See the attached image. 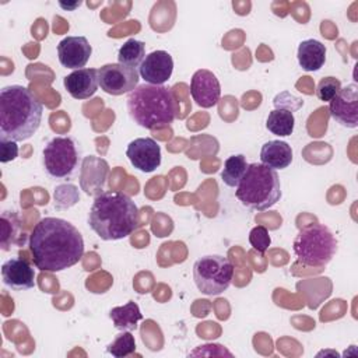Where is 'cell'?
<instances>
[{
  "label": "cell",
  "instance_id": "cell-1",
  "mask_svg": "<svg viewBox=\"0 0 358 358\" xmlns=\"http://www.w3.org/2000/svg\"><path fill=\"white\" fill-rule=\"evenodd\" d=\"M32 262L41 271L56 273L77 264L84 255V239L67 220L45 217L34 227L29 241Z\"/></svg>",
  "mask_w": 358,
  "mask_h": 358
},
{
  "label": "cell",
  "instance_id": "cell-2",
  "mask_svg": "<svg viewBox=\"0 0 358 358\" xmlns=\"http://www.w3.org/2000/svg\"><path fill=\"white\" fill-rule=\"evenodd\" d=\"M42 103L24 85H7L0 91V140L24 141L41 126Z\"/></svg>",
  "mask_w": 358,
  "mask_h": 358
},
{
  "label": "cell",
  "instance_id": "cell-3",
  "mask_svg": "<svg viewBox=\"0 0 358 358\" xmlns=\"http://www.w3.org/2000/svg\"><path fill=\"white\" fill-rule=\"evenodd\" d=\"M138 207L122 192H102L95 196L88 213V225L103 241L127 238L138 227Z\"/></svg>",
  "mask_w": 358,
  "mask_h": 358
},
{
  "label": "cell",
  "instance_id": "cell-4",
  "mask_svg": "<svg viewBox=\"0 0 358 358\" xmlns=\"http://www.w3.org/2000/svg\"><path fill=\"white\" fill-rule=\"evenodd\" d=\"M126 106L134 123L148 130H159L171 126L178 112L172 88L147 83L137 85L127 94Z\"/></svg>",
  "mask_w": 358,
  "mask_h": 358
},
{
  "label": "cell",
  "instance_id": "cell-5",
  "mask_svg": "<svg viewBox=\"0 0 358 358\" xmlns=\"http://www.w3.org/2000/svg\"><path fill=\"white\" fill-rule=\"evenodd\" d=\"M236 199L248 208L263 211L281 199V185L275 169L263 164H249L246 173L236 186Z\"/></svg>",
  "mask_w": 358,
  "mask_h": 358
},
{
  "label": "cell",
  "instance_id": "cell-6",
  "mask_svg": "<svg viewBox=\"0 0 358 358\" xmlns=\"http://www.w3.org/2000/svg\"><path fill=\"white\" fill-rule=\"evenodd\" d=\"M292 250L299 263L310 267H323L336 255L337 241L327 227L313 222L299 229L294 239Z\"/></svg>",
  "mask_w": 358,
  "mask_h": 358
},
{
  "label": "cell",
  "instance_id": "cell-7",
  "mask_svg": "<svg viewBox=\"0 0 358 358\" xmlns=\"http://www.w3.org/2000/svg\"><path fill=\"white\" fill-rule=\"evenodd\" d=\"M234 275L229 259L221 255H207L196 260L193 280L197 289L204 295H220L228 289Z\"/></svg>",
  "mask_w": 358,
  "mask_h": 358
},
{
  "label": "cell",
  "instance_id": "cell-8",
  "mask_svg": "<svg viewBox=\"0 0 358 358\" xmlns=\"http://www.w3.org/2000/svg\"><path fill=\"white\" fill-rule=\"evenodd\" d=\"M43 168L53 179H69L80 165V154L73 138L57 136L49 140L42 151Z\"/></svg>",
  "mask_w": 358,
  "mask_h": 358
},
{
  "label": "cell",
  "instance_id": "cell-9",
  "mask_svg": "<svg viewBox=\"0 0 358 358\" xmlns=\"http://www.w3.org/2000/svg\"><path fill=\"white\" fill-rule=\"evenodd\" d=\"M140 80L138 69L120 63H108L98 69V81L102 91L109 95H123L131 92Z\"/></svg>",
  "mask_w": 358,
  "mask_h": 358
},
{
  "label": "cell",
  "instance_id": "cell-10",
  "mask_svg": "<svg viewBox=\"0 0 358 358\" xmlns=\"http://www.w3.org/2000/svg\"><path fill=\"white\" fill-rule=\"evenodd\" d=\"M331 117L343 127L355 129L358 126V87L347 84L341 87L338 94L329 102Z\"/></svg>",
  "mask_w": 358,
  "mask_h": 358
},
{
  "label": "cell",
  "instance_id": "cell-11",
  "mask_svg": "<svg viewBox=\"0 0 358 358\" xmlns=\"http://www.w3.org/2000/svg\"><path fill=\"white\" fill-rule=\"evenodd\" d=\"M126 157L136 169L150 173L161 165V147L151 137L134 138L126 148Z\"/></svg>",
  "mask_w": 358,
  "mask_h": 358
},
{
  "label": "cell",
  "instance_id": "cell-12",
  "mask_svg": "<svg viewBox=\"0 0 358 358\" xmlns=\"http://www.w3.org/2000/svg\"><path fill=\"white\" fill-rule=\"evenodd\" d=\"M173 71V59L166 50H154L145 55L138 66L140 77L152 85H162L166 83Z\"/></svg>",
  "mask_w": 358,
  "mask_h": 358
},
{
  "label": "cell",
  "instance_id": "cell-13",
  "mask_svg": "<svg viewBox=\"0 0 358 358\" xmlns=\"http://www.w3.org/2000/svg\"><path fill=\"white\" fill-rule=\"evenodd\" d=\"M190 94L200 108H211L218 103L221 85L215 74L210 70L200 69L194 71L190 81Z\"/></svg>",
  "mask_w": 358,
  "mask_h": 358
},
{
  "label": "cell",
  "instance_id": "cell-14",
  "mask_svg": "<svg viewBox=\"0 0 358 358\" xmlns=\"http://www.w3.org/2000/svg\"><path fill=\"white\" fill-rule=\"evenodd\" d=\"M92 48L85 36H67L57 45L59 62L66 69L80 70L88 63Z\"/></svg>",
  "mask_w": 358,
  "mask_h": 358
},
{
  "label": "cell",
  "instance_id": "cell-15",
  "mask_svg": "<svg viewBox=\"0 0 358 358\" xmlns=\"http://www.w3.org/2000/svg\"><path fill=\"white\" fill-rule=\"evenodd\" d=\"M1 278L6 287L15 291H27L35 287V271L21 257H11L3 263Z\"/></svg>",
  "mask_w": 358,
  "mask_h": 358
},
{
  "label": "cell",
  "instance_id": "cell-16",
  "mask_svg": "<svg viewBox=\"0 0 358 358\" xmlns=\"http://www.w3.org/2000/svg\"><path fill=\"white\" fill-rule=\"evenodd\" d=\"M109 173V165L105 159L94 155L85 157L81 165L80 183L87 194H99L105 185V179Z\"/></svg>",
  "mask_w": 358,
  "mask_h": 358
},
{
  "label": "cell",
  "instance_id": "cell-17",
  "mask_svg": "<svg viewBox=\"0 0 358 358\" xmlns=\"http://www.w3.org/2000/svg\"><path fill=\"white\" fill-rule=\"evenodd\" d=\"M64 88L74 99H87L92 96L99 85L96 69H80L67 74L63 80Z\"/></svg>",
  "mask_w": 358,
  "mask_h": 358
},
{
  "label": "cell",
  "instance_id": "cell-18",
  "mask_svg": "<svg viewBox=\"0 0 358 358\" xmlns=\"http://www.w3.org/2000/svg\"><path fill=\"white\" fill-rule=\"evenodd\" d=\"M260 164L273 169H285L292 162V148L281 140H270L262 145Z\"/></svg>",
  "mask_w": 358,
  "mask_h": 358
},
{
  "label": "cell",
  "instance_id": "cell-19",
  "mask_svg": "<svg viewBox=\"0 0 358 358\" xmlns=\"http://www.w3.org/2000/svg\"><path fill=\"white\" fill-rule=\"evenodd\" d=\"M298 63L305 71H317L326 62V46L316 39H305L298 45Z\"/></svg>",
  "mask_w": 358,
  "mask_h": 358
},
{
  "label": "cell",
  "instance_id": "cell-20",
  "mask_svg": "<svg viewBox=\"0 0 358 358\" xmlns=\"http://www.w3.org/2000/svg\"><path fill=\"white\" fill-rule=\"evenodd\" d=\"M109 317L117 330H136L138 322L143 319L138 305L134 301H129L123 306H115L109 312Z\"/></svg>",
  "mask_w": 358,
  "mask_h": 358
},
{
  "label": "cell",
  "instance_id": "cell-21",
  "mask_svg": "<svg viewBox=\"0 0 358 358\" xmlns=\"http://www.w3.org/2000/svg\"><path fill=\"white\" fill-rule=\"evenodd\" d=\"M248 165L249 164L246 162V158L242 154H235L228 157L224 161V168L221 171L222 182L229 187H236L242 180L243 175L246 173Z\"/></svg>",
  "mask_w": 358,
  "mask_h": 358
},
{
  "label": "cell",
  "instance_id": "cell-22",
  "mask_svg": "<svg viewBox=\"0 0 358 358\" xmlns=\"http://www.w3.org/2000/svg\"><path fill=\"white\" fill-rule=\"evenodd\" d=\"M295 126V117L292 112L285 109H274L268 113L266 120V127L275 136L285 137L292 134Z\"/></svg>",
  "mask_w": 358,
  "mask_h": 358
},
{
  "label": "cell",
  "instance_id": "cell-23",
  "mask_svg": "<svg viewBox=\"0 0 358 358\" xmlns=\"http://www.w3.org/2000/svg\"><path fill=\"white\" fill-rule=\"evenodd\" d=\"M145 57V43L137 39H127L117 52V63L136 67L141 64Z\"/></svg>",
  "mask_w": 358,
  "mask_h": 358
},
{
  "label": "cell",
  "instance_id": "cell-24",
  "mask_svg": "<svg viewBox=\"0 0 358 358\" xmlns=\"http://www.w3.org/2000/svg\"><path fill=\"white\" fill-rule=\"evenodd\" d=\"M106 351L115 358H124L131 355L136 351L134 336L129 330H122V333L116 334L115 340L108 344Z\"/></svg>",
  "mask_w": 358,
  "mask_h": 358
},
{
  "label": "cell",
  "instance_id": "cell-25",
  "mask_svg": "<svg viewBox=\"0 0 358 358\" xmlns=\"http://www.w3.org/2000/svg\"><path fill=\"white\" fill-rule=\"evenodd\" d=\"M18 217L14 211H4L1 214V248L3 250H8L13 243H18L15 241L17 228H18Z\"/></svg>",
  "mask_w": 358,
  "mask_h": 358
},
{
  "label": "cell",
  "instance_id": "cell-26",
  "mask_svg": "<svg viewBox=\"0 0 358 358\" xmlns=\"http://www.w3.org/2000/svg\"><path fill=\"white\" fill-rule=\"evenodd\" d=\"M341 88V83L338 78L336 77H324L322 78L319 83H317V87H316V95L320 101L323 102H330L340 91Z\"/></svg>",
  "mask_w": 358,
  "mask_h": 358
},
{
  "label": "cell",
  "instance_id": "cell-27",
  "mask_svg": "<svg viewBox=\"0 0 358 358\" xmlns=\"http://www.w3.org/2000/svg\"><path fill=\"white\" fill-rule=\"evenodd\" d=\"M249 243L252 245V248L255 250H257L259 253H264L270 243H271V238L268 235V231L264 225H257L255 228H252L250 234H249Z\"/></svg>",
  "mask_w": 358,
  "mask_h": 358
},
{
  "label": "cell",
  "instance_id": "cell-28",
  "mask_svg": "<svg viewBox=\"0 0 358 358\" xmlns=\"http://www.w3.org/2000/svg\"><path fill=\"white\" fill-rule=\"evenodd\" d=\"M273 103H274L275 109H285V110L294 112V110H298L303 105V101L298 96H294L288 91H282L274 96Z\"/></svg>",
  "mask_w": 358,
  "mask_h": 358
},
{
  "label": "cell",
  "instance_id": "cell-29",
  "mask_svg": "<svg viewBox=\"0 0 358 358\" xmlns=\"http://www.w3.org/2000/svg\"><path fill=\"white\" fill-rule=\"evenodd\" d=\"M66 199H69L71 201V204L77 203V200L80 197H78L76 186H73V185H62V186L56 187V190H55V206L59 207L60 203H63V200H66Z\"/></svg>",
  "mask_w": 358,
  "mask_h": 358
},
{
  "label": "cell",
  "instance_id": "cell-30",
  "mask_svg": "<svg viewBox=\"0 0 358 358\" xmlns=\"http://www.w3.org/2000/svg\"><path fill=\"white\" fill-rule=\"evenodd\" d=\"M18 155L17 141L11 140H0V162L6 164L15 159Z\"/></svg>",
  "mask_w": 358,
  "mask_h": 358
},
{
  "label": "cell",
  "instance_id": "cell-31",
  "mask_svg": "<svg viewBox=\"0 0 358 358\" xmlns=\"http://www.w3.org/2000/svg\"><path fill=\"white\" fill-rule=\"evenodd\" d=\"M59 6L63 8V10H70V11H73V10H76L77 7H80L81 6V1H73V3H64V1H59Z\"/></svg>",
  "mask_w": 358,
  "mask_h": 358
}]
</instances>
